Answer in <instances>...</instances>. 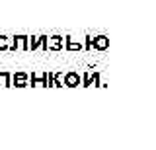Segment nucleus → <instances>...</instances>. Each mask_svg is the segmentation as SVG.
<instances>
[{
	"label": "nucleus",
	"instance_id": "39448f33",
	"mask_svg": "<svg viewBox=\"0 0 156 150\" xmlns=\"http://www.w3.org/2000/svg\"><path fill=\"white\" fill-rule=\"evenodd\" d=\"M27 84L47 88V72H31V76L27 78Z\"/></svg>",
	"mask_w": 156,
	"mask_h": 150
},
{
	"label": "nucleus",
	"instance_id": "7ed1b4c3",
	"mask_svg": "<svg viewBox=\"0 0 156 150\" xmlns=\"http://www.w3.org/2000/svg\"><path fill=\"white\" fill-rule=\"evenodd\" d=\"M62 84L66 86V88H78L80 86V74L74 70H68L65 76H62Z\"/></svg>",
	"mask_w": 156,
	"mask_h": 150
},
{
	"label": "nucleus",
	"instance_id": "f8f14e48",
	"mask_svg": "<svg viewBox=\"0 0 156 150\" xmlns=\"http://www.w3.org/2000/svg\"><path fill=\"white\" fill-rule=\"evenodd\" d=\"M53 88H62V74L61 72L53 74Z\"/></svg>",
	"mask_w": 156,
	"mask_h": 150
},
{
	"label": "nucleus",
	"instance_id": "0eeeda50",
	"mask_svg": "<svg viewBox=\"0 0 156 150\" xmlns=\"http://www.w3.org/2000/svg\"><path fill=\"white\" fill-rule=\"evenodd\" d=\"M107 47H109V37H107V35H96V37H92V49L105 51Z\"/></svg>",
	"mask_w": 156,
	"mask_h": 150
},
{
	"label": "nucleus",
	"instance_id": "423d86ee",
	"mask_svg": "<svg viewBox=\"0 0 156 150\" xmlns=\"http://www.w3.org/2000/svg\"><path fill=\"white\" fill-rule=\"evenodd\" d=\"M27 78H29L27 72L18 70L16 74H12V86H16V88H26V86H29L27 84Z\"/></svg>",
	"mask_w": 156,
	"mask_h": 150
},
{
	"label": "nucleus",
	"instance_id": "ddd939ff",
	"mask_svg": "<svg viewBox=\"0 0 156 150\" xmlns=\"http://www.w3.org/2000/svg\"><path fill=\"white\" fill-rule=\"evenodd\" d=\"M8 45H10V39L6 35H0V51H8Z\"/></svg>",
	"mask_w": 156,
	"mask_h": 150
},
{
	"label": "nucleus",
	"instance_id": "9b49d317",
	"mask_svg": "<svg viewBox=\"0 0 156 150\" xmlns=\"http://www.w3.org/2000/svg\"><path fill=\"white\" fill-rule=\"evenodd\" d=\"M92 84H94V86H100V88H104V86H105V84H101V74L98 70L92 72Z\"/></svg>",
	"mask_w": 156,
	"mask_h": 150
},
{
	"label": "nucleus",
	"instance_id": "20e7f679",
	"mask_svg": "<svg viewBox=\"0 0 156 150\" xmlns=\"http://www.w3.org/2000/svg\"><path fill=\"white\" fill-rule=\"evenodd\" d=\"M62 35H58V33H55V35H51L47 39V51H53V53H57V51H62Z\"/></svg>",
	"mask_w": 156,
	"mask_h": 150
},
{
	"label": "nucleus",
	"instance_id": "1a4fd4ad",
	"mask_svg": "<svg viewBox=\"0 0 156 150\" xmlns=\"http://www.w3.org/2000/svg\"><path fill=\"white\" fill-rule=\"evenodd\" d=\"M0 86H4V88H12V72L0 70Z\"/></svg>",
	"mask_w": 156,
	"mask_h": 150
},
{
	"label": "nucleus",
	"instance_id": "f03ea898",
	"mask_svg": "<svg viewBox=\"0 0 156 150\" xmlns=\"http://www.w3.org/2000/svg\"><path fill=\"white\" fill-rule=\"evenodd\" d=\"M29 47H27V51H37V49H41V51H45L47 53V33H41V35H31L29 37Z\"/></svg>",
	"mask_w": 156,
	"mask_h": 150
},
{
	"label": "nucleus",
	"instance_id": "4468645a",
	"mask_svg": "<svg viewBox=\"0 0 156 150\" xmlns=\"http://www.w3.org/2000/svg\"><path fill=\"white\" fill-rule=\"evenodd\" d=\"M84 51H92V35L84 37Z\"/></svg>",
	"mask_w": 156,
	"mask_h": 150
},
{
	"label": "nucleus",
	"instance_id": "6e6552de",
	"mask_svg": "<svg viewBox=\"0 0 156 150\" xmlns=\"http://www.w3.org/2000/svg\"><path fill=\"white\" fill-rule=\"evenodd\" d=\"M62 47H65L66 51H84V45H82L80 41H74L70 35L65 37V45H62Z\"/></svg>",
	"mask_w": 156,
	"mask_h": 150
},
{
	"label": "nucleus",
	"instance_id": "f257e3e1",
	"mask_svg": "<svg viewBox=\"0 0 156 150\" xmlns=\"http://www.w3.org/2000/svg\"><path fill=\"white\" fill-rule=\"evenodd\" d=\"M27 47H29V35H26V33H20V35H14L12 39H10L8 51L10 53H16L18 49L20 51H27Z\"/></svg>",
	"mask_w": 156,
	"mask_h": 150
},
{
	"label": "nucleus",
	"instance_id": "9d476101",
	"mask_svg": "<svg viewBox=\"0 0 156 150\" xmlns=\"http://www.w3.org/2000/svg\"><path fill=\"white\" fill-rule=\"evenodd\" d=\"M80 86H82V88H90V86H92V72L90 70L84 72V74L80 76Z\"/></svg>",
	"mask_w": 156,
	"mask_h": 150
}]
</instances>
